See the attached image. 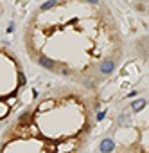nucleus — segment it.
Instances as JSON below:
<instances>
[{
    "label": "nucleus",
    "mask_w": 149,
    "mask_h": 153,
    "mask_svg": "<svg viewBox=\"0 0 149 153\" xmlns=\"http://www.w3.org/2000/svg\"><path fill=\"white\" fill-rule=\"evenodd\" d=\"M113 68H115V61L113 59H104L102 65H101V72L102 74H110Z\"/></svg>",
    "instance_id": "nucleus-1"
},
{
    "label": "nucleus",
    "mask_w": 149,
    "mask_h": 153,
    "mask_svg": "<svg viewBox=\"0 0 149 153\" xmlns=\"http://www.w3.org/2000/svg\"><path fill=\"white\" fill-rule=\"evenodd\" d=\"M113 146H115V144H113V140H111V139H104V140L101 142L99 150H101L102 153H110V151L113 150Z\"/></svg>",
    "instance_id": "nucleus-2"
},
{
    "label": "nucleus",
    "mask_w": 149,
    "mask_h": 153,
    "mask_svg": "<svg viewBox=\"0 0 149 153\" xmlns=\"http://www.w3.org/2000/svg\"><path fill=\"white\" fill-rule=\"evenodd\" d=\"M38 61H40V65H43L45 68H50V70L54 68V65H56L52 59H47V58H38Z\"/></svg>",
    "instance_id": "nucleus-3"
},
{
    "label": "nucleus",
    "mask_w": 149,
    "mask_h": 153,
    "mask_svg": "<svg viewBox=\"0 0 149 153\" xmlns=\"http://www.w3.org/2000/svg\"><path fill=\"white\" fill-rule=\"evenodd\" d=\"M146 105H147V101H144V99H138V101H135V103H133V110H135V112H138V110H142Z\"/></svg>",
    "instance_id": "nucleus-4"
},
{
    "label": "nucleus",
    "mask_w": 149,
    "mask_h": 153,
    "mask_svg": "<svg viewBox=\"0 0 149 153\" xmlns=\"http://www.w3.org/2000/svg\"><path fill=\"white\" fill-rule=\"evenodd\" d=\"M56 6V2H54V0H49V2H45V4H41V11H47V9H50V7H54Z\"/></svg>",
    "instance_id": "nucleus-5"
},
{
    "label": "nucleus",
    "mask_w": 149,
    "mask_h": 153,
    "mask_svg": "<svg viewBox=\"0 0 149 153\" xmlns=\"http://www.w3.org/2000/svg\"><path fill=\"white\" fill-rule=\"evenodd\" d=\"M127 121H130V115H127V114H122V115L119 117V126H122V124H127Z\"/></svg>",
    "instance_id": "nucleus-6"
},
{
    "label": "nucleus",
    "mask_w": 149,
    "mask_h": 153,
    "mask_svg": "<svg viewBox=\"0 0 149 153\" xmlns=\"http://www.w3.org/2000/svg\"><path fill=\"white\" fill-rule=\"evenodd\" d=\"M106 117V112H99V114H97V121H102Z\"/></svg>",
    "instance_id": "nucleus-7"
}]
</instances>
